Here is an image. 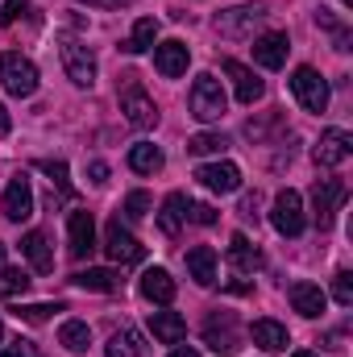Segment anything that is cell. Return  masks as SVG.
I'll return each mask as SVG.
<instances>
[{
    "instance_id": "b9f144b4",
    "label": "cell",
    "mask_w": 353,
    "mask_h": 357,
    "mask_svg": "<svg viewBox=\"0 0 353 357\" xmlns=\"http://www.w3.org/2000/svg\"><path fill=\"white\" fill-rule=\"evenodd\" d=\"M171 357H200V354H195V349H175Z\"/></svg>"
},
{
    "instance_id": "7c38bea8",
    "label": "cell",
    "mask_w": 353,
    "mask_h": 357,
    "mask_svg": "<svg viewBox=\"0 0 353 357\" xmlns=\"http://www.w3.org/2000/svg\"><path fill=\"white\" fill-rule=\"evenodd\" d=\"M195 178L208 187V191H216V195H233L237 187H241V171L233 167V162H204Z\"/></svg>"
},
{
    "instance_id": "277c9868",
    "label": "cell",
    "mask_w": 353,
    "mask_h": 357,
    "mask_svg": "<svg viewBox=\"0 0 353 357\" xmlns=\"http://www.w3.org/2000/svg\"><path fill=\"white\" fill-rule=\"evenodd\" d=\"M291 91H295V100H299L303 112H316V116H320V112L329 108V79H324L316 67H295Z\"/></svg>"
},
{
    "instance_id": "4316f807",
    "label": "cell",
    "mask_w": 353,
    "mask_h": 357,
    "mask_svg": "<svg viewBox=\"0 0 353 357\" xmlns=\"http://www.w3.org/2000/svg\"><path fill=\"white\" fill-rule=\"evenodd\" d=\"M163 150L158 146H150V142H137L133 150H129V167L137 171V175H154V171H163Z\"/></svg>"
},
{
    "instance_id": "9a60e30c",
    "label": "cell",
    "mask_w": 353,
    "mask_h": 357,
    "mask_svg": "<svg viewBox=\"0 0 353 357\" xmlns=\"http://www.w3.org/2000/svg\"><path fill=\"white\" fill-rule=\"evenodd\" d=\"M287 50H291L287 33H262V38H254V59H258V67H266V71L287 67Z\"/></svg>"
},
{
    "instance_id": "d6a6232c",
    "label": "cell",
    "mask_w": 353,
    "mask_h": 357,
    "mask_svg": "<svg viewBox=\"0 0 353 357\" xmlns=\"http://www.w3.org/2000/svg\"><path fill=\"white\" fill-rule=\"evenodd\" d=\"M50 312H63L59 303H21L17 307V316L25 320V324H42V320H50Z\"/></svg>"
},
{
    "instance_id": "ee69618b",
    "label": "cell",
    "mask_w": 353,
    "mask_h": 357,
    "mask_svg": "<svg viewBox=\"0 0 353 357\" xmlns=\"http://www.w3.org/2000/svg\"><path fill=\"white\" fill-rule=\"evenodd\" d=\"M0 341H4V324H0Z\"/></svg>"
},
{
    "instance_id": "7bdbcfd3",
    "label": "cell",
    "mask_w": 353,
    "mask_h": 357,
    "mask_svg": "<svg viewBox=\"0 0 353 357\" xmlns=\"http://www.w3.org/2000/svg\"><path fill=\"white\" fill-rule=\"evenodd\" d=\"M291 357H320V354H291Z\"/></svg>"
},
{
    "instance_id": "603a6c76",
    "label": "cell",
    "mask_w": 353,
    "mask_h": 357,
    "mask_svg": "<svg viewBox=\"0 0 353 357\" xmlns=\"http://www.w3.org/2000/svg\"><path fill=\"white\" fill-rule=\"evenodd\" d=\"M187 212H191V199H187L183 191H171V195L163 199V212H158L163 233H171V237H175L179 229H183V220H187Z\"/></svg>"
},
{
    "instance_id": "cb8c5ba5",
    "label": "cell",
    "mask_w": 353,
    "mask_h": 357,
    "mask_svg": "<svg viewBox=\"0 0 353 357\" xmlns=\"http://www.w3.org/2000/svg\"><path fill=\"white\" fill-rule=\"evenodd\" d=\"M229 262H233V270H241V274H254V270L262 266V254H258V245L246 233H237L229 241Z\"/></svg>"
},
{
    "instance_id": "f35d334b",
    "label": "cell",
    "mask_w": 353,
    "mask_h": 357,
    "mask_svg": "<svg viewBox=\"0 0 353 357\" xmlns=\"http://www.w3.org/2000/svg\"><path fill=\"white\" fill-rule=\"evenodd\" d=\"M88 175H91V183H108V167H104V162H91Z\"/></svg>"
},
{
    "instance_id": "8fae6325",
    "label": "cell",
    "mask_w": 353,
    "mask_h": 357,
    "mask_svg": "<svg viewBox=\"0 0 353 357\" xmlns=\"http://www.w3.org/2000/svg\"><path fill=\"white\" fill-rule=\"evenodd\" d=\"M350 154H353V137L345 133V129H329V133H320V142H316V150H312L316 167H341Z\"/></svg>"
},
{
    "instance_id": "9c48e42d",
    "label": "cell",
    "mask_w": 353,
    "mask_h": 357,
    "mask_svg": "<svg viewBox=\"0 0 353 357\" xmlns=\"http://www.w3.org/2000/svg\"><path fill=\"white\" fill-rule=\"evenodd\" d=\"M350 199V187L341 183V178H320L316 183V191H312V208H316V225L320 229H333V216H337V208Z\"/></svg>"
},
{
    "instance_id": "2e32d148",
    "label": "cell",
    "mask_w": 353,
    "mask_h": 357,
    "mask_svg": "<svg viewBox=\"0 0 353 357\" xmlns=\"http://www.w3.org/2000/svg\"><path fill=\"white\" fill-rule=\"evenodd\" d=\"M187 63H191V50H187L183 42H163V46H154V67H158V75L179 79V75L187 71Z\"/></svg>"
},
{
    "instance_id": "60d3db41",
    "label": "cell",
    "mask_w": 353,
    "mask_h": 357,
    "mask_svg": "<svg viewBox=\"0 0 353 357\" xmlns=\"http://www.w3.org/2000/svg\"><path fill=\"white\" fill-rule=\"evenodd\" d=\"M88 4H100V8H121V4H129V0H88Z\"/></svg>"
},
{
    "instance_id": "74e56055",
    "label": "cell",
    "mask_w": 353,
    "mask_h": 357,
    "mask_svg": "<svg viewBox=\"0 0 353 357\" xmlns=\"http://www.w3.org/2000/svg\"><path fill=\"white\" fill-rule=\"evenodd\" d=\"M42 171L59 178V187H63V191H71V183H67V167H63V162H42Z\"/></svg>"
},
{
    "instance_id": "7a4b0ae2",
    "label": "cell",
    "mask_w": 353,
    "mask_h": 357,
    "mask_svg": "<svg viewBox=\"0 0 353 357\" xmlns=\"http://www.w3.org/2000/svg\"><path fill=\"white\" fill-rule=\"evenodd\" d=\"M59 54H63L67 79H71L75 88H91V84H96V54H91L75 33H59Z\"/></svg>"
},
{
    "instance_id": "ac0fdd59",
    "label": "cell",
    "mask_w": 353,
    "mask_h": 357,
    "mask_svg": "<svg viewBox=\"0 0 353 357\" xmlns=\"http://www.w3.org/2000/svg\"><path fill=\"white\" fill-rule=\"evenodd\" d=\"M187 278H195V287H216V250L212 245L187 250Z\"/></svg>"
},
{
    "instance_id": "484cf974",
    "label": "cell",
    "mask_w": 353,
    "mask_h": 357,
    "mask_svg": "<svg viewBox=\"0 0 353 357\" xmlns=\"http://www.w3.org/2000/svg\"><path fill=\"white\" fill-rule=\"evenodd\" d=\"M154 42H158V21H154V17H142V21L133 25L129 42H121V46H125V54H146Z\"/></svg>"
},
{
    "instance_id": "5bb4252c",
    "label": "cell",
    "mask_w": 353,
    "mask_h": 357,
    "mask_svg": "<svg viewBox=\"0 0 353 357\" xmlns=\"http://www.w3.org/2000/svg\"><path fill=\"white\" fill-rule=\"evenodd\" d=\"M67 237H71V258H91V250H96V220H91V212H71V220H67Z\"/></svg>"
},
{
    "instance_id": "e575fe53",
    "label": "cell",
    "mask_w": 353,
    "mask_h": 357,
    "mask_svg": "<svg viewBox=\"0 0 353 357\" xmlns=\"http://www.w3.org/2000/svg\"><path fill=\"white\" fill-rule=\"evenodd\" d=\"M146 212H150V195H146V191H133V195L125 199V216H129V220H142Z\"/></svg>"
},
{
    "instance_id": "4fadbf2b",
    "label": "cell",
    "mask_w": 353,
    "mask_h": 357,
    "mask_svg": "<svg viewBox=\"0 0 353 357\" xmlns=\"http://www.w3.org/2000/svg\"><path fill=\"white\" fill-rule=\"evenodd\" d=\"M225 75L233 79V91H237V100L241 104H258L262 100V91H266V84L246 67V63H237V59H225Z\"/></svg>"
},
{
    "instance_id": "ba28073f",
    "label": "cell",
    "mask_w": 353,
    "mask_h": 357,
    "mask_svg": "<svg viewBox=\"0 0 353 357\" xmlns=\"http://www.w3.org/2000/svg\"><path fill=\"white\" fill-rule=\"evenodd\" d=\"M270 225H274L283 237H299V233H303V225H308V220H303V199H299V191H291V187H287V191H278V195H274Z\"/></svg>"
},
{
    "instance_id": "f6af8a7d",
    "label": "cell",
    "mask_w": 353,
    "mask_h": 357,
    "mask_svg": "<svg viewBox=\"0 0 353 357\" xmlns=\"http://www.w3.org/2000/svg\"><path fill=\"white\" fill-rule=\"evenodd\" d=\"M0 262H4V245H0Z\"/></svg>"
},
{
    "instance_id": "52a82bcc",
    "label": "cell",
    "mask_w": 353,
    "mask_h": 357,
    "mask_svg": "<svg viewBox=\"0 0 353 357\" xmlns=\"http://www.w3.org/2000/svg\"><path fill=\"white\" fill-rule=\"evenodd\" d=\"M125 79H129L125 91H121V112H125V121L137 125V129H154V125H158V104L133 84V75H125Z\"/></svg>"
},
{
    "instance_id": "ab89813d",
    "label": "cell",
    "mask_w": 353,
    "mask_h": 357,
    "mask_svg": "<svg viewBox=\"0 0 353 357\" xmlns=\"http://www.w3.org/2000/svg\"><path fill=\"white\" fill-rule=\"evenodd\" d=\"M8 125H13V121H8V112H4V104H0V137H8Z\"/></svg>"
},
{
    "instance_id": "e0dca14e",
    "label": "cell",
    "mask_w": 353,
    "mask_h": 357,
    "mask_svg": "<svg viewBox=\"0 0 353 357\" xmlns=\"http://www.w3.org/2000/svg\"><path fill=\"white\" fill-rule=\"evenodd\" d=\"M287 295H291V307H295L299 316H308V320L324 316V307H329V295H324L320 287H312V282H295Z\"/></svg>"
},
{
    "instance_id": "30bf717a",
    "label": "cell",
    "mask_w": 353,
    "mask_h": 357,
    "mask_svg": "<svg viewBox=\"0 0 353 357\" xmlns=\"http://www.w3.org/2000/svg\"><path fill=\"white\" fill-rule=\"evenodd\" d=\"M0 212H4V220H13V225H21V220L33 216V187H29V178L25 175H17L8 187H4Z\"/></svg>"
},
{
    "instance_id": "f1b7e54d",
    "label": "cell",
    "mask_w": 353,
    "mask_h": 357,
    "mask_svg": "<svg viewBox=\"0 0 353 357\" xmlns=\"http://www.w3.org/2000/svg\"><path fill=\"white\" fill-rule=\"evenodd\" d=\"M108 357H150V349L142 345V337L133 328H121L108 337Z\"/></svg>"
},
{
    "instance_id": "8992f818",
    "label": "cell",
    "mask_w": 353,
    "mask_h": 357,
    "mask_svg": "<svg viewBox=\"0 0 353 357\" xmlns=\"http://www.w3.org/2000/svg\"><path fill=\"white\" fill-rule=\"evenodd\" d=\"M104 250H108V258L117 262V266H133V262H142L146 258V245L121 225V216L117 220H108V229H104Z\"/></svg>"
},
{
    "instance_id": "1f68e13d",
    "label": "cell",
    "mask_w": 353,
    "mask_h": 357,
    "mask_svg": "<svg viewBox=\"0 0 353 357\" xmlns=\"http://www.w3.org/2000/svg\"><path fill=\"white\" fill-rule=\"evenodd\" d=\"M29 291V274L13 266H0V299H13V295H25Z\"/></svg>"
},
{
    "instance_id": "d590c367",
    "label": "cell",
    "mask_w": 353,
    "mask_h": 357,
    "mask_svg": "<svg viewBox=\"0 0 353 357\" xmlns=\"http://www.w3.org/2000/svg\"><path fill=\"white\" fill-rule=\"evenodd\" d=\"M25 8H29V0H4V4H0V25H13Z\"/></svg>"
},
{
    "instance_id": "3957f363",
    "label": "cell",
    "mask_w": 353,
    "mask_h": 357,
    "mask_svg": "<svg viewBox=\"0 0 353 357\" xmlns=\"http://www.w3.org/2000/svg\"><path fill=\"white\" fill-rule=\"evenodd\" d=\"M0 84H4L8 96L25 100V96H33V91H38V67H33L25 54L8 50V54H0Z\"/></svg>"
},
{
    "instance_id": "d6986e66",
    "label": "cell",
    "mask_w": 353,
    "mask_h": 357,
    "mask_svg": "<svg viewBox=\"0 0 353 357\" xmlns=\"http://www.w3.org/2000/svg\"><path fill=\"white\" fill-rule=\"evenodd\" d=\"M250 337H254V345L262 354H287V345H291V337H287V328L278 320H254Z\"/></svg>"
},
{
    "instance_id": "8d00e7d4",
    "label": "cell",
    "mask_w": 353,
    "mask_h": 357,
    "mask_svg": "<svg viewBox=\"0 0 353 357\" xmlns=\"http://www.w3.org/2000/svg\"><path fill=\"white\" fill-rule=\"evenodd\" d=\"M195 225H216V208H208V204H191V212H187Z\"/></svg>"
},
{
    "instance_id": "7402d4cb",
    "label": "cell",
    "mask_w": 353,
    "mask_h": 357,
    "mask_svg": "<svg viewBox=\"0 0 353 357\" xmlns=\"http://www.w3.org/2000/svg\"><path fill=\"white\" fill-rule=\"evenodd\" d=\"M21 250H25V258H29V266L38 270V274H50L54 270V254H50V237L46 233H25L21 237Z\"/></svg>"
},
{
    "instance_id": "6da1fadb",
    "label": "cell",
    "mask_w": 353,
    "mask_h": 357,
    "mask_svg": "<svg viewBox=\"0 0 353 357\" xmlns=\"http://www.w3.org/2000/svg\"><path fill=\"white\" fill-rule=\"evenodd\" d=\"M187 108H191V116L204 121V125H208V121H220L225 108H229L220 79H216V75H195V84L187 91Z\"/></svg>"
},
{
    "instance_id": "4dcf8cb0",
    "label": "cell",
    "mask_w": 353,
    "mask_h": 357,
    "mask_svg": "<svg viewBox=\"0 0 353 357\" xmlns=\"http://www.w3.org/2000/svg\"><path fill=\"white\" fill-rule=\"evenodd\" d=\"M225 150H229V137H225V133H195V137L187 142V154H195V158L225 154Z\"/></svg>"
},
{
    "instance_id": "83f0119b",
    "label": "cell",
    "mask_w": 353,
    "mask_h": 357,
    "mask_svg": "<svg viewBox=\"0 0 353 357\" xmlns=\"http://www.w3.org/2000/svg\"><path fill=\"white\" fill-rule=\"evenodd\" d=\"M59 345L67 349V354H88L91 345V328L84 320H67L63 328H59Z\"/></svg>"
},
{
    "instance_id": "bcb514c9",
    "label": "cell",
    "mask_w": 353,
    "mask_h": 357,
    "mask_svg": "<svg viewBox=\"0 0 353 357\" xmlns=\"http://www.w3.org/2000/svg\"><path fill=\"white\" fill-rule=\"evenodd\" d=\"M0 357H17V354H0Z\"/></svg>"
},
{
    "instance_id": "f546056e",
    "label": "cell",
    "mask_w": 353,
    "mask_h": 357,
    "mask_svg": "<svg viewBox=\"0 0 353 357\" xmlns=\"http://www.w3.org/2000/svg\"><path fill=\"white\" fill-rule=\"evenodd\" d=\"M71 282L84 291H117L121 287L117 270H80V274H71Z\"/></svg>"
},
{
    "instance_id": "836d02e7",
    "label": "cell",
    "mask_w": 353,
    "mask_h": 357,
    "mask_svg": "<svg viewBox=\"0 0 353 357\" xmlns=\"http://www.w3.org/2000/svg\"><path fill=\"white\" fill-rule=\"evenodd\" d=\"M333 299H337L341 307H353V274L350 270H341V274L333 278Z\"/></svg>"
},
{
    "instance_id": "d4e9b609",
    "label": "cell",
    "mask_w": 353,
    "mask_h": 357,
    "mask_svg": "<svg viewBox=\"0 0 353 357\" xmlns=\"http://www.w3.org/2000/svg\"><path fill=\"white\" fill-rule=\"evenodd\" d=\"M208 345H212V349H216V354H237V345H241V341H237V333H233V316H220V320H212V324H208Z\"/></svg>"
},
{
    "instance_id": "44dd1931",
    "label": "cell",
    "mask_w": 353,
    "mask_h": 357,
    "mask_svg": "<svg viewBox=\"0 0 353 357\" xmlns=\"http://www.w3.org/2000/svg\"><path fill=\"white\" fill-rule=\"evenodd\" d=\"M150 333H154V341H163V345H179V341L187 337V320H183L179 312H150Z\"/></svg>"
},
{
    "instance_id": "5b68a950",
    "label": "cell",
    "mask_w": 353,
    "mask_h": 357,
    "mask_svg": "<svg viewBox=\"0 0 353 357\" xmlns=\"http://www.w3.org/2000/svg\"><path fill=\"white\" fill-rule=\"evenodd\" d=\"M266 21V4H237V8H225L216 13V33L220 38H254V29Z\"/></svg>"
},
{
    "instance_id": "ffe728a7",
    "label": "cell",
    "mask_w": 353,
    "mask_h": 357,
    "mask_svg": "<svg viewBox=\"0 0 353 357\" xmlns=\"http://www.w3.org/2000/svg\"><path fill=\"white\" fill-rule=\"evenodd\" d=\"M142 295L150 299V303H158V307H167L171 299H175V278L167 274L163 266H150L142 274Z\"/></svg>"
}]
</instances>
